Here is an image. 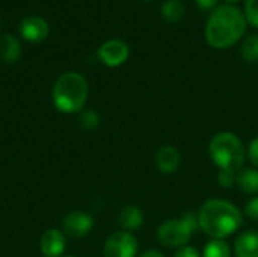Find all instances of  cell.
<instances>
[{
    "mask_svg": "<svg viewBox=\"0 0 258 257\" xmlns=\"http://www.w3.org/2000/svg\"><path fill=\"white\" fill-rule=\"evenodd\" d=\"M245 29V15L233 5H222L212 12L206 24V41L213 48H228L243 36Z\"/></svg>",
    "mask_w": 258,
    "mask_h": 257,
    "instance_id": "1",
    "label": "cell"
},
{
    "mask_svg": "<svg viewBox=\"0 0 258 257\" xmlns=\"http://www.w3.org/2000/svg\"><path fill=\"white\" fill-rule=\"evenodd\" d=\"M200 229L212 239H225L239 230L243 221L242 212L227 200H209L198 212Z\"/></svg>",
    "mask_w": 258,
    "mask_h": 257,
    "instance_id": "2",
    "label": "cell"
},
{
    "mask_svg": "<svg viewBox=\"0 0 258 257\" xmlns=\"http://www.w3.org/2000/svg\"><path fill=\"white\" fill-rule=\"evenodd\" d=\"M89 95V86L83 74L67 71L57 77L53 86V103L63 114L82 112Z\"/></svg>",
    "mask_w": 258,
    "mask_h": 257,
    "instance_id": "3",
    "label": "cell"
},
{
    "mask_svg": "<svg viewBox=\"0 0 258 257\" xmlns=\"http://www.w3.org/2000/svg\"><path fill=\"white\" fill-rule=\"evenodd\" d=\"M209 156L219 171L237 174L245 162V147L231 132H219L209 142Z\"/></svg>",
    "mask_w": 258,
    "mask_h": 257,
    "instance_id": "4",
    "label": "cell"
},
{
    "mask_svg": "<svg viewBox=\"0 0 258 257\" xmlns=\"http://www.w3.org/2000/svg\"><path fill=\"white\" fill-rule=\"evenodd\" d=\"M198 217L192 212L184 214L181 218L168 220L157 229V241L171 248H181L189 244L198 229Z\"/></svg>",
    "mask_w": 258,
    "mask_h": 257,
    "instance_id": "5",
    "label": "cell"
},
{
    "mask_svg": "<svg viewBox=\"0 0 258 257\" xmlns=\"http://www.w3.org/2000/svg\"><path fill=\"white\" fill-rule=\"evenodd\" d=\"M138 239L130 232H116L104 244V257H135L138 253Z\"/></svg>",
    "mask_w": 258,
    "mask_h": 257,
    "instance_id": "6",
    "label": "cell"
},
{
    "mask_svg": "<svg viewBox=\"0 0 258 257\" xmlns=\"http://www.w3.org/2000/svg\"><path fill=\"white\" fill-rule=\"evenodd\" d=\"M92 227H94L92 217L85 212H80V211L67 214L62 221L63 235H67L73 239H80V238L86 236Z\"/></svg>",
    "mask_w": 258,
    "mask_h": 257,
    "instance_id": "7",
    "label": "cell"
},
{
    "mask_svg": "<svg viewBox=\"0 0 258 257\" xmlns=\"http://www.w3.org/2000/svg\"><path fill=\"white\" fill-rule=\"evenodd\" d=\"M130 55L128 45L121 39H109L98 48V58L100 61L107 67H119L122 65Z\"/></svg>",
    "mask_w": 258,
    "mask_h": 257,
    "instance_id": "8",
    "label": "cell"
},
{
    "mask_svg": "<svg viewBox=\"0 0 258 257\" xmlns=\"http://www.w3.org/2000/svg\"><path fill=\"white\" fill-rule=\"evenodd\" d=\"M50 32L48 23L38 15H30L21 20L20 23V33L29 42H42Z\"/></svg>",
    "mask_w": 258,
    "mask_h": 257,
    "instance_id": "9",
    "label": "cell"
},
{
    "mask_svg": "<svg viewBox=\"0 0 258 257\" xmlns=\"http://www.w3.org/2000/svg\"><path fill=\"white\" fill-rule=\"evenodd\" d=\"M41 253L45 257H62L67 248V238L63 232L56 229H48L41 236Z\"/></svg>",
    "mask_w": 258,
    "mask_h": 257,
    "instance_id": "10",
    "label": "cell"
},
{
    "mask_svg": "<svg viewBox=\"0 0 258 257\" xmlns=\"http://www.w3.org/2000/svg\"><path fill=\"white\" fill-rule=\"evenodd\" d=\"M181 162V155L174 145H163L156 153V167L162 174H174Z\"/></svg>",
    "mask_w": 258,
    "mask_h": 257,
    "instance_id": "11",
    "label": "cell"
},
{
    "mask_svg": "<svg viewBox=\"0 0 258 257\" xmlns=\"http://www.w3.org/2000/svg\"><path fill=\"white\" fill-rule=\"evenodd\" d=\"M236 257H258V232L246 230L237 236L234 244Z\"/></svg>",
    "mask_w": 258,
    "mask_h": 257,
    "instance_id": "12",
    "label": "cell"
},
{
    "mask_svg": "<svg viewBox=\"0 0 258 257\" xmlns=\"http://www.w3.org/2000/svg\"><path fill=\"white\" fill-rule=\"evenodd\" d=\"M118 223L124 230H138L144 224V214L138 206H125L118 215Z\"/></svg>",
    "mask_w": 258,
    "mask_h": 257,
    "instance_id": "13",
    "label": "cell"
},
{
    "mask_svg": "<svg viewBox=\"0 0 258 257\" xmlns=\"http://www.w3.org/2000/svg\"><path fill=\"white\" fill-rule=\"evenodd\" d=\"M21 56V44L14 35H2L0 36V59L3 62L12 64L18 61Z\"/></svg>",
    "mask_w": 258,
    "mask_h": 257,
    "instance_id": "14",
    "label": "cell"
},
{
    "mask_svg": "<svg viewBox=\"0 0 258 257\" xmlns=\"http://www.w3.org/2000/svg\"><path fill=\"white\" fill-rule=\"evenodd\" d=\"M236 185L245 194L258 195V170H255V168H242L236 174Z\"/></svg>",
    "mask_w": 258,
    "mask_h": 257,
    "instance_id": "15",
    "label": "cell"
},
{
    "mask_svg": "<svg viewBox=\"0 0 258 257\" xmlns=\"http://www.w3.org/2000/svg\"><path fill=\"white\" fill-rule=\"evenodd\" d=\"M186 14L184 5L180 0H166L162 6V15L169 23H178Z\"/></svg>",
    "mask_w": 258,
    "mask_h": 257,
    "instance_id": "16",
    "label": "cell"
},
{
    "mask_svg": "<svg viewBox=\"0 0 258 257\" xmlns=\"http://www.w3.org/2000/svg\"><path fill=\"white\" fill-rule=\"evenodd\" d=\"M203 257H231V248L224 239H212L204 247Z\"/></svg>",
    "mask_w": 258,
    "mask_h": 257,
    "instance_id": "17",
    "label": "cell"
},
{
    "mask_svg": "<svg viewBox=\"0 0 258 257\" xmlns=\"http://www.w3.org/2000/svg\"><path fill=\"white\" fill-rule=\"evenodd\" d=\"M242 58L248 62L258 61V35H251L242 45Z\"/></svg>",
    "mask_w": 258,
    "mask_h": 257,
    "instance_id": "18",
    "label": "cell"
},
{
    "mask_svg": "<svg viewBox=\"0 0 258 257\" xmlns=\"http://www.w3.org/2000/svg\"><path fill=\"white\" fill-rule=\"evenodd\" d=\"M79 121H80V127L85 129V130H92L95 127H98L100 124V117L95 111L92 109H86V111H82L80 112V117H79Z\"/></svg>",
    "mask_w": 258,
    "mask_h": 257,
    "instance_id": "19",
    "label": "cell"
},
{
    "mask_svg": "<svg viewBox=\"0 0 258 257\" xmlns=\"http://www.w3.org/2000/svg\"><path fill=\"white\" fill-rule=\"evenodd\" d=\"M245 12H246V18L249 20V23L258 27V0H246Z\"/></svg>",
    "mask_w": 258,
    "mask_h": 257,
    "instance_id": "20",
    "label": "cell"
},
{
    "mask_svg": "<svg viewBox=\"0 0 258 257\" xmlns=\"http://www.w3.org/2000/svg\"><path fill=\"white\" fill-rule=\"evenodd\" d=\"M245 214L246 217H249L252 221L258 223V195H255L254 198H251L246 206H245Z\"/></svg>",
    "mask_w": 258,
    "mask_h": 257,
    "instance_id": "21",
    "label": "cell"
},
{
    "mask_svg": "<svg viewBox=\"0 0 258 257\" xmlns=\"http://www.w3.org/2000/svg\"><path fill=\"white\" fill-rule=\"evenodd\" d=\"M218 180H219V185L224 186V188H230L236 183V174L233 173H225V171H219L218 174Z\"/></svg>",
    "mask_w": 258,
    "mask_h": 257,
    "instance_id": "22",
    "label": "cell"
},
{
    "mask_svg": "<svg viewBox=\"0 0 258 257\" xmlns=\"http://www.w3.org/2000/svg\"><path fill=\"white\" fill-rule=\"evenodd\" d=\"M248 158L252 165L258 167V136L251 141V144L248 147Z\"/></svg>",
    "mask_w": 258,
    "mask_h": 257,
    "instance_id": "23",
    "label": "cell"
},
{
    "mask_svg": "<svg viewBox=\"0 0 258 257\" xmlns=\"http://www.w3.org/2000/svg\"><path fill=\"white\" fill-rule=\"evenodd\" d=\"M174 257H201V256H200V253H198V250H197L195 247H189V245H186V247L178 248V251L175 253V256Z\"/></svg>",
    "mask_w": 258,
    "mask_h": 257,
    "instance_id": "24",
    "label": "cell"
},
{
    "mask_svg": "<svg viewBox=\"0 0 258 257\" xmlns=\"http://www.w3.org/2000/svg\"><path fill=\"white\" fill-rule=\"evenodd\" d=\"M195 3L204 9V11H210V9H216V5H218V0H195Z\"/></svg>",
    "mask_w": 258,
    "mask_h": 257,
    "instance_id": "25",
    "label": "cell"
},
{
    "mask_svg": "<svg viewBox=\"0 0 258 257\" xmlns=\"http://www.w3.org/2000/svg\"><path fill=\"white\" fill-rule=\"evenodd\" d=\"M139 257H165V254H162V253L157 251V250H148V251H145L142 256Z\"/></svg>",
    "mask_w": 258,
    "mask_h": 257,
    "instance_id": "26",
    "label": "cell"
},
{
    "mask_svg": "<svg viewBox=\"0 0 258 257\" xmlns=\"http://www.w3.org/2000/svg\"><path fill=\"white\" fill-rule=\"evenodd\" d=\"M227 2H237V0H227Z\"/></svg>",
    "mask_w": 258,
    "mask_h": 257,
    "instance_id": "27",
    "label": "cell"
},
{
    "mask_svg": "<svg viewBox=\"0 0 258 257\" xmlns=\"http://www.w3.org/2000/svg\"><path fill=\"white\" fill-rule=\"evenodd\" d=\"M142 2H150V0H142Z\"/></svg>",
    "mask_w": 258,
    "mask_h": 257,
    "instance_id": "28",
    "label": "cell"
},
{
    "mask_svg": "<svg viewBox=\"0 0 258 257\" xmlns=\"http://www.w3.org/2000/svg\"><path fill=\"white\" fill-rule=\"evenodd\" d=\"M62 257H71V256H62Z\"/></svg>",
    "mask_w": 258,
    "mask_h": 257,
    "instance_id": "29",
    "label": "cell"
}]
</instances>
